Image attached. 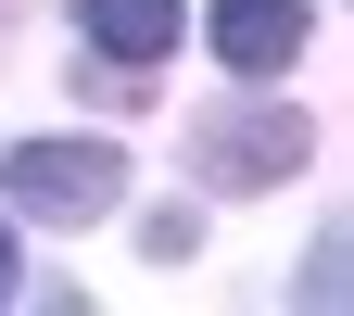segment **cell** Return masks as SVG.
Returning <instances> with one entry per match:
<instances>
[{
  "label": "cell",
  "instance_id": "6da1fadb",
  "mask_svg": "<svg viewBox=\"0 0 354 316\" xmlns=\"http://www.w3.org/2000/svg\"><path fill=\"white\" fill-rule=\"evenodd\" d=\"M0 190L38 228H88V215L127 203V152L114 140H26V152H0Z\"/></svg>",
  "mask_w": 354,
  "mask_h": 316
},
{
  "label": "cell",
  "instance_id": "7a4b0ae2",
  "mask_svg": "<svg viewBox=\"0 0 354 316\" xmlns=\"http://www.w3.org/2000/svg\"><path fill=\"white\" fill-rule=\"evenodd\" d=\"M317 152V127H304L291 102H215L190 127V165H203V190H279V177Z\"/></svg>",
  "mask_w": 354,
  "mask_h": 316
},
{
  "label": "cell",
  "instance_id": "3957f363",
  "mask_svg": "<svg viewBox=\"0 0 354 316\" xmlns=\"http://www.w3.org/2000/svg\"><path fill=\"white\" fill-rule=\"evenodd\" d=\"M317 0H215V64H241V89H266L279 64H304Z\"/></svg>",
  "mask_w": 354,
  "mask_h": 316
},
{
  "label": "cell",
  "instance_id": "277c9868",
  "mask_svg": "<svg viewBox=\"0 0 354 316\" xmlns=\"http://www.w3.org/2000/svg\"><path fill=\"white\" fill-rule=\"evenodd\" d=\"M76 26H88L102 64H165L177 51V0H76Z\"/></svg>",
  "mask_w": 354,
  "mask_h": 316
},
{
  "label": "cell",
  "instance_id": "5b68a950",
  "mask_svg": "<svg viewBox=\"0 0 354 316\" xmlns=\"http://www.w3.org/2000/svg\"><path fill=\"white\" fill-rule=\"evenodd\" d=\"M0 291H13V241H0Z\"/></svg>",
  "mask_w": 354,
  "mask_h": 316
}]
</instances>
